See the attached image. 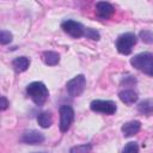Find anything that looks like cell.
Returning <instances> with one entry per match:
<instances>
[{
  "instance_id": "1",
  "label": "cell",
  "mask_w": 153,
  "mask_h": 153,
  "mask_svg": "<svg viewBox=\"0 0 153 153\" xmlns=\"http://www.w3.org/2000/svg\"><path fill=\"white\" fill-rule=\"evenodd\" d=\"M26 92L36 105H43L49 96L47 86L41 81H33L29 84L26 87Z\"/></svg>"
},
{
  "instance_id": "2",
  "label": "cell",
  "mask_w": 153,
  "mask_h": 153,
  "mask_svg": "<svg viewBox=\"0 0 153 153\" xmlns=\"http://www.w3.org/2000/svg\"><path fill=\"white\" fill-rule=\"evenodd\" d=\"M130 63L137 71L153 76V54L151 53H140L131 57Z\"/></svg>"
},
{
  "instance_id": "3",
  "label": "cell",
  "mask_w": 153,
  "mask_h": 153,
  "mask_svg": "<svg viewBox=\"0 0 153 153\" xmlns=\"http://www.w3.org/2000/svg\"><path fill=\"white\" fill-rule=\"evenodd\" d=\"M137 38L135 36V33L133 32H127V33H123L121 35L117 41H116V48L118 50V53L123 54V55H128L131 53L133 50V47L135 45Z\"/></svg>"
},
{
  "instance_id": "4",
  "label": "cell",
  "mask_w": 153,
  "mask_h": 153,
  "mask_svg": "<svg viewBox=\"0 0 153 153\" xmlns=\"http://www.w3.org/2000/svg\"><path fill=\"white\" fill-rule=\"evenodd\" d=\"M61 27L66 33H68L69 36H72L74 38L82 37V36H85V32H86V27L82 24H80L79 22H75V20H71V19L62 22Z\"/></svg>"
},
{
  "instance_id": "5",
  "label": "cell",
  "mask_w": 153,
  "mask_h": 153,
  "mask_svg": "<svg viewBox=\"0 0 153 153\" xmlns=\"http://www.w3.org/2000/svg\"><path fill=\"white\" fill-rule=\"evenodd\" d=\"M85 87H86V79L82 74L74 76L73 79H71L67 82V91H68L69 96H72V97L80 96L84 92Z\"/></svg>"
},
{
  "instance_id": "6",
  "label": "cell",
  "mask_w": 153,
  "mask_h": 153,
  "mask_svg": "<svg viewBox=\"0 0 153 153\" xmlns=\"http://www.w3.org/2000/svg\"><path fill=\"white\" fill-rule=\"evenodd\" d=\"M74 120V110L69 105L60 106V130L67 131Z\"/></svg>"
},
{
  "instance_id": "7",
  "label": "cell",
  "mask_w": 153,
  "mask_h": 153,
  "mask_svg": "<svg viewBox=\"0 0 153 153\" xmlns=\"http://www.w3.org/2000/svg\"><path fill=\"white\" fill-rule=\"evenodd\" d=\"M91 110L92 111H96V112H102V114H105V115H112L116 112V103L112 102V100H100V99H97V100H93L90 105Z\"/></svg>"
},
{
  "instance_id": "8",
  "label": "cell",
  "mask_w": 153,
  "mask_h": 153,
  "mask_svg": "<svg viewBox=\"0 0 153 153\" xmlns=\"http://www.w3.org/2000/svg\"><path fill=\"white\" fill-rule=\"evenodd\" d=\"M115 12V8L111 4L105 1H99L96 5V13L100 19H108L110 18Z\"/></svg>"
},
{
  "instance_id": "9",
  "label": "cell",
  "mask_w": 153,
  "mask_h": 153,
  "mask_svg": "<svg viewBox=\"0 0 153 153\" xmlns=\"http://www.w3.org/2000/svg\"><path fill=\"white\" fill-rule=\"evenodd\" d=\"M22 141L29 145H37V143H42L44 141V135L37 130H27L23 134L22 136Z\"/></svg>"
},
{
  "instance_id": "10",
  "label": "cell",
  "mask_w": 153,
  "mask_h": 153,
  "mask_svg": "<svg viewBox=\"0 0 153 153\" xmlns=\"http://www.w3.org/2000/svg\"><path fill=\"white\" fill-rule=\"evenodd\" d=\"M141 128V123L139 121H130L122 126V133L124 136H133L139 133Z\"/></svg>"
},
{
  "instance_id": "11",
  "label": "cell",
  "mask_w": 153,
  "mask_h": 153,
  "mask_svg": "<svg viewBox=\"0 0 153 153\" xmlns=\"http://www.w3.org/2000/svg\"><path fill=\"white\" fill-rule=\"evenodd\" d=\"M29 65H30V60L25 56H19V57H16L13 61H12V66L14 68L16 72L20 73V72H24L29 68Z\"/></svg>"
},
{
  "instance_id": "12",
  "label": "cell",
  "mask_w": 153,
  "mask_h": 153,
  "mask_svg": "<svg viewBox=\"0 0 153 153\" xmlns=\"http://www.w3.org/2000/svg\"><path fill=\"white\" fill-rule=\"evenodd\" d=\"M118 96H120V99L128 105L134 104L137 100V93L133 90H123L118 93Z\"/></svg>"
},
{
  "instance_id": "13",
  "label": "cell",
  "mask_w": 153,
  "mask_h": 153,
  "mask_svg": "<svg viewBox=\"0 0 153 153\" xmlns=\"http://www.w3.org/2000/svg\"><path fill=\"white\" fill-rule=\"evenodd\" d=\"M43 61L48 65V66H55L59 63L60 61V55L56 51H44L43 53Z\"/></svg>"
},
{
  "instance_id": "14",
  "label": "cell",
  "mask_w": 153,
  "mask_h": 153,
  "mask_svg": "<svg viewBox=\"0 0 153 153\" xmlns=\"http://www.w3.org/2000/svg\"><path fill=\"white\" fill-rule=\"evenodd\" d=\"M37 122L38 124L42 127V128H48L51 126L53 123V117H51V114L48 112V111H43L38 115L37 117Z\"/></svg>"
},
{
  "instance_id": "15",
  "label": "cell",
  "mask_w": 153,
  "mask_h": 153,
  "mask_svg": "<svg viewBox=\"0 0 153 153\" xmlns=\"http://www.w3.org/2000/svg\"><path fill=\"white\" fill-rule=\"evenodd\" d=\"M137 110L139 112L143 114V115H151L153 112V99H145L143 102H141L137 105Z\"/></svg>"
},
{
  "instance_id": "16",
  "label": "cell",
  "mask_w": 153,
  "mask_h": 153,
  "mask_svg": "<svg viewBox=\"0 0 153 153\" xmlns=\"http://www.w3.org/2000/svg\"><path fill=\"white\" fill-rule=\"evenodd\" d=\"M69 153H91V146L88 143L79 145V146H75V147L71 148Z\"/></svg>"
},
{
  "instance_id": "17",
  "label": "cell",
  "mask_w": 153,
  "mask_h": 153,
  "mask_svg": "<svg viewBox=\"0 0 153 153\" xmlns=\"http://www.w3.org/2000/svg\"><path fill=\"white\" fill-rule=\"evenodd\" d=\"M12 41V33L6 30H1L0 32V43L1 44H7Z\"/></svg>"
},
{
  "instance_id": "18",
  "label": "cell",
  "mask_w": 153,
  "mask_h": 153,
  "mask_svg": "<svg viewBox=\"0 0 153 153\" xmlns=\"http://www.w3.org/2000/svg\"><path fill=\"white\" fill-rule=\"evenodd\" d=\"M122 153H139V146L135 142H128L124 146Z\"/></svg>"
},
{
  "instance_id": "19",
  "label": "cell",
  "mask_w": 153,
  "mask_h": 153,
  "mask_svg": "<svg viewBox=\"0 0 153 153\" xmlns=\"http://www.w3.org/2000/svg\"><path fill=\"white\" fill-rule=\"evenodd\" d=\"M140 38L142 39V42L145 43H153V32L151 31H141L140 32Z\"/></svg>"
},
{
  "instance_id": "20",
  "label": "cell",
  "mask_w": 153,
  "mask_h": 153,
  "mask_svg": "<svg viewBox=\"0 0 153 153\" xmlns=\"http://www.w3.org/2000/svg\"><path fill=\"white\" fill-rule=\"evenodd\" d=\"M85 37L97 41V39H99V33H98V31H96V30H93V29H91V27H86Z\"/></svg>"
},
{
  "instance_id": "21",
  "label": "cell",
  "mask_w": 153,
  "mask_h": 153,
  "mask_svg": "<svg viewBox=\"0 0 153 153\" xmlns=\"http://www.w3.org/2000/svg\"><path fill=\"white\" fill-rule=\"evenodd\" d=\"M0 105H1V106H0L1 110H6V109H7V106H8V100L6 99V97H4V96L1 97V104H0Z\"/></svg>"
},
{
  "instance_id": "22",
  "label": "cell",
  "mask_w": 153,
  "mask_h": 153,
  "mask_svg": "<svg viewBox=\"0 0 153 153\" xmlns=\"http://www.w3.org/2000/svg\"><path fill=\"white\" fill-rule=\"evenodd\" d=\"M41 153H43V152H41Z\"/></svg>"
}]
</instances>
